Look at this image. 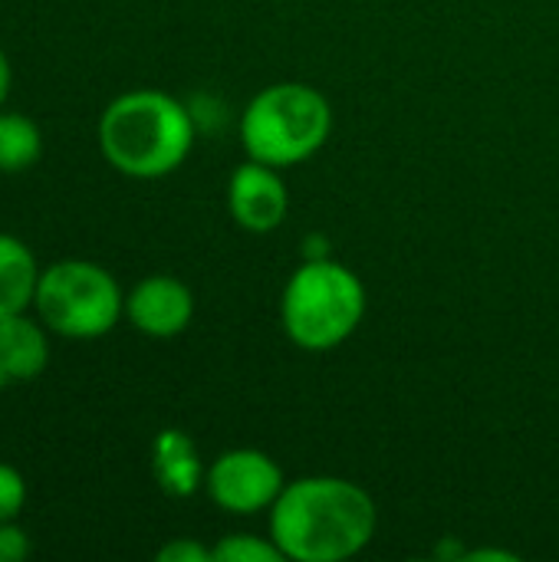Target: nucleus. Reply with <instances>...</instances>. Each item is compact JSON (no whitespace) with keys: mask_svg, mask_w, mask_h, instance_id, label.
Returning a JSON list of instances; mask_svg holds the SVG:
<instances>
[{"mask_svg":"<svg viewBox=\"0 0 559 562\" xmlns=\"http://www.w3.org/2000/svg\"><path fill=\"white\" fill-rule=\"evenodd\" d=\"M227 211L237 221V227L250 234L277 231L290 211V194L277 168L254 158L237 165L227 181Z\"/></svg>","mask_w":559,"mask_h":562,"instance_id":"7","label":"nucleus"},{"mask_svg":"<svg viewBox=\"0 0 559 562\" xmlns=\"http://www.w3.org/2000/svg\"><path fill=\"white\" fill-rule=\"evenodd\" d=\"M366 316L362 280L336 260H310L283 286L280 323L293 346L326 352L346 342Z\"/></svg>","mask_w":559,"mask_h":562,"instance_id":"4","label":"nucleus"},{"mask_svg":"<svg viewBox=\"0 0 559 562\" xmlns=\"http://www.w3.org/2000/svg\"><path fill=\"white\" fill-rule=\"evenodd\" d=\"M30 553H33L30 537L13 520L0 524V562H23Z\"/></svg>","mask_w":559,"mask_h":562,"instance_id":"15","label":"nucleus"},{"mask_svg":"<svg viewBox=\"0 0 559 562\" xmlns=\"http://www.w3.org/2000/svg\"><path fill=\"white\" fill-rule=\"evenodd\" d=\"M333 132L326 95L306 82H273L260 89L241 115V142L254 161L290 168L313 158Z\"/></svg>","mask_w":559,"mask_h":562,"instance_id":"3","label":"nucleus"},{"mask_svg":"<svg viewBox=\"0 0 559 562\" xmlns=\"http://www.w3.org/2000/svg\"><path fill=\"white\" fill-rule=\"evenodd\" d=\"M194 145L188 109L161 89L115 95L99 115L102 158L125 178L155 181L185 165Z\"/></svg>","mask_w":559,"mask_h":562,"instance_id":"2","label":"nucleus"},{"mask_svg":"<svg viewBox=\"0 0 559 562\" xmlns=\"http://www.w3.org/2000/svg\"><path fill=\"white\" fill-rule=\"evenodd\" d=\"M125 316L142 336L175 339L188 329L194 316V296L178 277L155 273L138 280L125 293Z\"/></svg>","mask_w":559,"mask_h":562,"instance_id":"8","label":"nucleus"},{"mask_svg":"<svg viewBox=\"0 0 559 562\" xmlns=\"http://www.w3.org/2000/svg\"><path fill=\"white\" fill-rule=\"evenodd\" d=\"M43 155V132L23 112H0V171L20 175Z\"/></svg>","mask_w":559,"mask_h":562,"instance_id":"12","label":"nucleus"},{"mask_svg":"<svg viewBox=\"0 0 559 562\" xmlns=\"http://www.w3.org/2000/svg\"><path fill=\"white\" fill-rule=\"evenodd\" d=\"M26 504V481L13 464L0 461V524H10L20 517Z\"/></svg>","mask_w":559,"mask_h":562,"instance_id":"14","label":"nucleus"},{"mask_svg":"<svg viewBox=\"0 0 559 562\" xmlns=\"http://www.w3.org/2000/svg\"><path fill=\"white\" fill-rule=\"evenodd\" d=\"M204 464L198 458L194 441L178 431V428H165L155 435L152 441V477L155 484L168 494V497H194L204 487Z\"/></svg>","mask_w":559,"mask_h":562,"instance_id":"10","label":"nucleus"},{"mask_svg":"<svg viewBox=\"0 0 559 562\" xmlns=\"http://www.w3.org/2000/svg\"><path fill=\"white\" fill-rule=\"evenodd\" d=\"M372 497L346 477H300L270 507V540L293 562H343L376 537Z\"/></svg>","mask_w":559,"mask_h":562,"instance_id":"1","label":"nucleus"},{"mask_svg":"<svg viewBox=\"0 0 559 562\" xmlns=\"http://www.w3.org/2000/svg\"><path fill=\"white\" fill-rule=\"evenodd\" d=\"M214 562H280L287 560L273 540H260L254 533H231L214 550Z\"/></svg>","mask_w":559,"mask_h":562,"instance_id":"13","label":"nucleus"},{"mask_svg":"<svg viewBox=\"0 0 559 562\" xmlns=\"http://www.w3.org/2000/svg\"><path fill=\"white\" fill-rule=\"evenodd\" d=\"M49 366L46 326L26 313L0 319V389L33 382Z\"/></svg>","mask_w":559,"mask_h":562,"instance_id":"9","label":"nucleus"},{"mask_svg":"<svg viewBox=\"0 0 559 562\" xmlns=\"http://www.w3.org/2000/svg\"><path fill=\"white\" fill-rule=\"evenodd\" d=\"M10 86H13V69H10L7 53L0 49V105H3V102H7V95H10Z\"/></svg>","mask_w":559,"mask_h":562,"instance_id":"17","label":"nucleus"},{"mask_svg":"<svg viewBox=\"0 0 559 562\" xmlns=\"http://www.w3.org/2000/svg\"><path fill=\"white\" fill-rule=\"evenodd\" d=\"M33 306L40 323L63 339H102L125 316L115 277L92 260H59L40 273Z\"/></svg>","mask_w":559,"mask_h":562,"instance_id":"5","label":"nucleus"},{"mask_svg":"<svg viewBox=\"0 0 559 562\" xmlns=\"http://www.w3.org/2000/svg\"><path fill=\"white\" fill-rule=\"evenodd\" d=\"M40 273L43 270L36 267L33 250L20 237L0 231V319L33 306Z\"/></svg>","mask_w":559,"mask_h":562,"instance_id":"11","label":"nucleus"},{"mask_svg":"<svg viewBox=\"0 0 559 562\" xmlns=\"http://www.w3.org/2000/svg\"><path fill=\"white\" fill-rule=\"evenodd\" d=\"M287 487L280 464L257 451V448H234L224 451L204 474L208 497L237 517H254L260 510H270Z\"/></svg>","mask_w":559,"mask_h":562,"instance_id":"6","label":"nucleus"},{"mask_svg":"<svg viewBox=\"0 0 559 562\" xmlns=\"http://www.w3.org/2000/svg\"><path fill=\"white\" fill-rule=\"evenodd\" d=\"M158 562H214V553L194 540H171L158 550Z\"/></svg>","mask_w":559,"mask_h":562,"instance_id":"16","label":"nucleus"}]
</instances>
